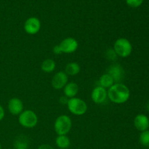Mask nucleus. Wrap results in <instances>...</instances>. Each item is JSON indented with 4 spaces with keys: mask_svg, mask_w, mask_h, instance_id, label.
I'll return each instance as SVG.
<instances>
[{
    "mask_svg": "<svg viewBox=\"0 0 149 149\" xmlns=\"http://www.w3.org/2000/svg\"><path fill=\"white\" fill-rule=\"evenodd\" d=\"M72 127V121L67 115L58 116L54 124V129L58 135H66Z\"/></svg>",
    "mask_w": 149,
    "mask_h": 149,
    "instance_id": "obj_3",
    "label": "nucleus"
},
{
    "mask_svg": "<svg viewBox=\"0 0 149 149\" xmlns=\"http://www.w3.org/2000/svg\"><path fill=\"white\" fill-rule=\"evenodd\" d=\"M68 101V98L65 96H63V97H60V103L63 105H67V103Z\"/></svg>",
    "mask_w": 149,
    "mask_h": 149,
    "instance_id": "obj_21",
    "label": "nucleus"
},
{
    "mask_svg": "<svg viewBox=\"0 0 149 149\" xmlns=\"http://www.w3.org/2000/svg\"><path fill=\"white\" fill-rule=\"evenodd\" d=\"M106 57L109 61H115L117 58V55L115 52L114 49L112 48V49H108L106 51Z\"/></svg>",
    "mask_w": 149,
    "mask_h": 149,
    "instance_id": "obj_19",
    "label": "nucleus"
},
{
    "mask_svg": "<svg viewBox=\"0 0 149 149\" xmlns=\"http://www.w3.org/2000/svg\"><path fill=\"white\" fill-rule=\"evenodd\" d=\"M147 109H148V111H149V103H148V105H147Z\"/></svg>",
    "mask_w": 149,
    "mask_h": 149,
    "instance_id": "obj_24",
    "label": "nucleus"
},
{
    "mask_svg": "<svg viewBox=\"0 0 149 149\" xmlns=\"http://www.w3.org/2000/svg\"><path fill=\"white\" fill-rule=\"evenodd\" d=\"M16 149H27V148H16Z\"/></svg>",
    "mask_w": 149,
    "mask_h": 149,
    "instance_id": "obj_25",
    "label": "nucleus"
},
{
    "mask_svg": "<svg viewBox=\"0 0 149 149\" xmlns=\"http://www.w3.org/2000/svg\"><path fill=\"white\" fill-rule=\"evenodd\" d=\"M0 149H1V143H0Z\"/></svg>",
    "mask_w": 149,
    "mask_h": 149,
    "instance_id": "obj_26",
    "label": "nucleus"
},
{
    "mask_svg": "<svg viewBox=\"0 0 149 149\" xmlns=\"http://www.w3.org/2000/svg\"><path fill=\"white\" fill-rule=\"evenodd\" d=\"M108 74H110L114 80L115 83H120L125 76V71L119 64H113L108 69Z\"/></svg>",
    "mask_w": 149,
    "mask_h": 149,
    "instance_id": "obj_11",
    "label": "nucleus"
},
{
    "mask_svg": "<svg viewBox=\"0 0 149 149\" xmlns=\"http://www.w3.org/2000/svg\"><path fill=\"white\" fill-rule=\"evenodd\" d=\"M79 43L76 39L73 37H67L64 39L59 45L53 47V52L55 55L60 54L74 53L78 49Z\"/></svg>",
    "mask_w": 149,
    "mask_h": 149,
    "instance_id": "obj_2",
    "label": "nucleus"
},
{
    "mask_svg": "<svg viewBox=\"0 0 149 149\" xmlns=\"http://www.w3.org/2000/svg\"><path fill=\"white\" fill-rule=\"evenodd\" d=\"M55 144L61 149H66L71 145V141L66 135H58L55 139Z\"/></svg>",
    "mask_w": 149,
    "mask_h": 149,
    "instance_id": "obj_16",
    "label": "nucleus"
},
{
    "mask_svg": "<svg viewBox=\"0 0 149 149\" xmlns=\"http://www.w3.org/2000/svg\"><path fill=\"white\" fill-rule=\"evenodd\" d=\"M99 84H100V87H103V88L109 89L112 85L115 84V81L111 76L106 73L100 77V79H99Z\"/></svg>",
    "mask_w": 149,
    "mask_h": 149,
    "instance_id": "obj_15",
    "label": "nucleus"
},
{
    "mask_svg": "<svg viewBox=\"0 0 149 149\" xmlns=\"http://www.w3.org/2000/svg\"><path fill=\"white\" fill-rule=\"evenodd\" d=\"M134 125L138 130L141 132L148 130L149 128V119L145 114H138L134 119Z\"/></svg>",
    "mask_w": 149,
    "mask_h": 149,
    "instance_id": "obj_12",
    "label": "nucleus"
},
{
    "mask_svg": "<svg viewBox=\"0 0 149 149\" xmlns=\"http://www.w3.org/2000/svg\"><path fill=\"white\" fill-rule=\"evenodd\" d=\"M113 49L117 56L121 58H127L130 56L132 52V46L131 42L126 38H119L115 41Z\"/></svg>",
    "mask_w": 149,
    "mask_h": 149,
    "instance_id": "obj_4",
    "label": "nucleus"
},
{
    "mask_svg": "<svg viewBox=\"0 0 149 149\" xmlns=\"http://www.w3.org/2000/svg\"><path fill=\"white\" fill-rule=\"evenodd\" d=\"M108 97V93L106 89L98 86L93 89L91 93V98L92 100L95 103L97 104H100L103 102L106 101V98Z\"/></svg>",
    "mask_w": 149,
    "mask_h": 149,
    "instance_id": "obj_9",
    "label": "nucleus"
},
{
    "mask_svg": "<svg viewBox=\"0 0 149 149\" xmlns=\"http://www.w3.org/2000/svg\"><path fill=\"white\" fill-rule=\"evenodd\" d=\"M143 0H126V3L128 6L133 8L140 7L143 4Z\"/></svg>",
    "mask_w": 149,
    "mask_h": 149,
    "instance_id": "obj_20",
    "label": "nucleus"
},
{
    "mask_svg": "<svg viewBox=\"0 0 149 149\" xmlns=\"http://www.w3.org/2000/svg\"><path fill=\"white\" fill-rule=\"evenodd\" d=\"M67 107L71 113L77 116L84 115L87 111V105L84 100L79 97L68 99Z\"/></svg>",
    "mask_w": 149,
    "mask_h": 149,
    "instance_id": "obj_5",
    "label": "nucleus"
},
{
    "mask_svg": "<svg viewBox=\"0 0 149 149\" xmlns=\"http://www.w3.org/2000/svg\"><path fill=\"white\" fill-rule=\"evenodd\" d=\"M4 114H5V112H4V109H3L2 106L0 105V122L4 119Z\"/></svg>",
    "mask_w": 149,
    "mask_h": 149,
    "instance_id": "obj_23",
    "label": "nucleus"
},
{
    "mask_svg": "<svg viewBox=\"0 0 149 149\" xmlns=\"http://www.w3.org/2000/svg\"><path fill=\"white\" fill-rule=\"evenodd\" d=\"M18 122L25 128H33L38 123L37 115L32 110H25L19 115Z\"/></svg>",
    "mask_w": 149,
    "mask_h": 149,
    "instance_id": "obj_6",
    "label": "nucleus"
},
{
    "mask_svg": "<svg viewBox=\"0 0 149 149\" xmlns=\"http://www.w3.org/2000/svg\"><path fill=\"white\" fill-rule=\"evenodd\" d=\"M8 110L13 115H20L23 111V103L20 98L13 97L8 102Z\"/></svg>",
    "mask_w": 149,
    "mask_h": 149,
    "instance_id": "obj_10",
    "label": "nucleus"
},
{
    "mask_svg": "<svg viewBox=\"0 0 149 149\" xmlns=\"http://www.w3.org/2000/svg\"><path fill=\"white\" fill-rule=\"evenodd\" d=\"M81 71L79 64L77 62L68 63L65 68V73L68 76H76Z\"/></svg>",
    "mask_w": 149,
    "mask_h": 149,
    "instance_id": "obj_14",
    "label": "nucleus"
},
{
    "mask_svg": "<svg viewBox=\"0 0 149 149\" xmlns=\"http://www.w3.org/2000/svg\"><path fill=\"white\" fill-rule=\"evenodd\" d=\"M140 143L141 145L145 147H149V130L141 132L139 138Z\"/></svg>",
    "mask_w": 149,
    "mask_h": 149,
    "instance_id": "obj_18",
    "label": "nucleus"
},
{
    "mask_svg": "<svg viewBox=\"0 0 149 149\" xmlns=\"http://www.w3.org/2000/svg\"><path fill=\"white\" fill-rule=\"evenodd\" d=\"M79 90V85L75 82L67 83L66 85L63 87L64 95L68 99L75 97L76 95L78 94Z\"/></svg>",
    "mask_w": 149,
    "mask_h": 149,
    "instance_id": "obj_13",
    "label": "nucleus"
},
{
    "mask_svg": "<svg viewBox=\"0 0 149 149\" xmlns=\"http://www.w3.org/2000/svg\"><path fill=\"white\" fill-rule=\"evenodd\" d=\"M41 29V21L36 17H29L24 23V30L29 35L37 33Z\"/></svg>",
    "mask_w": 149,
    "mask_h": 149,
    "instance_id": "obj_7",
    "label": "nucleus"
},
{
    "mask_svg": "<svg viewBox=\"0 0 149 149\" xmlns=\"http://www.w3.org/2000/svg\"><path fill=\"white\" fill-rule=\"evenodd\" d=\"M55 68H56V63L55 61L49 58L45 60L41 65V69L45 73L52 72L55 69Z\"/></svg>",
    "mask_w": 149,
    "mask_h": 149,
    "instance_id": "obj_17",
    "label": "nucleus"
},
{
    "mask_svg": "<svg viewBox=\"0 0 149 149\" xmlns=\"http://www.w3.org/2000/svg\"><path fill=\"white\" fill-rule=\"evenodd\" d=\"M107 93L109 100L116 104L126 103L130 97V91L129 88L121 82L115 83L109 89Z\"/></svg>",
    "mask_w": 149,
    "mask_h": 149,
    "instance_id": "obj_1",
    "label": "nucleus"
},
{
    "mask_svg": "<svg viewBox=\"0 0 149 149\" xmlns=\"http://www.w3.org/2000/svg\"><path fill=\"white\" fill-rule=\"evenodd\" d=\"M68 76L65 71H58L53 76L51 81V84L55 90H61L68 83Z\"/></svg>",
    "mask_w": 149,
    "mask_h": 149,
    "instance_id": "obj_8",
    "label": "nucleus"
},
{
    "mask_svg": "<svg viewBox=\"0 0 149 149\" xmlns=\"http://www.w3.org/2000/svg\"><path fill=\"white\" fill-rule=\"evenodd\" d=\"M37 149H54V148H52L50 145H49V144H42V145L39 146Z\"/></svg>",
    "mask_w": 149,
    "mask_h": 149,
    "instance_id": "obj_22",
    "label": "nucleus"
}]
</instances>
